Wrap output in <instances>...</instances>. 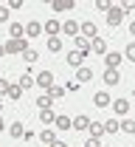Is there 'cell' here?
Listing matches in <instances>:
<instances>
[{"instance_id": "28", "label": "cell", "mask_w": 135, "mask_h": 147, "mask_svg": "<svg viewBox=\"0 0 135 147\" xmlns=\"http://www.w3.org/2000/svg\"><path fill=\"white\" fill-rule=\"evenodd\" d=\"M23 133H25V127H23V125H11V127H9V136H11V139H23Z\"/></svg>"}, {"instance_id": "24", "label": "cell", "mask_w": 135, "mask_h": 147, "mask_svg": "<svg viewBox=\"0 0 135 147\" xmlns=\"http://www.w3.org/2000/svg\"><path fill=\"white\" fill-rule=\"evenodd\" d=\"M17 85H20V88H23V91H28V88L34 85V76H31V74H23V76H20V79H17Z\"/></svg>"}, {"instance_id": "4", "label": "cell", "mask_w": 135, "mask_h": 147, "mask_svg": "<svg viewBox=\"0 0 135 147\" xmlns=\"http://www.w3.org/2000/svg\"><path fill=\"white\" fill-rule=\"evenodd\" d=\"M79 34H82V37H87V40H93V37L98 34L96 23H90V20H87V23H79Z\"/></svg>"}, {"instance_id": "12", "label": "cell", "mask_w": 135, "mask_h": 147, "mask_svg": "<svg viewBox=\"0 0 135 147\" xmlns=\"http://www.w3.org/2000/svg\"><path fill=\"white\" fill-rule=\"evenodd\" d=\"M82 62H84V54H79L76 48H73V51L68 54V65H70V68H82Z\"/></svg>"}, {"instance_id": "22", "label": "cell", "mask_w": 135, "mask_h": 147, "mask_svg": "<svg viewBox=\"0 0 135 147\" xmlns=\"http://www.w3.org/2000/svg\"><path fill=\"white\" fill-rule=\"evenodd\" d=\"M6 96H9V99H11V102H17L20 96H23V88H20L17 82H14V85H9V93H6Z\"/></svg>"}, {"instance_id": "42", "label": "cell", "mask_w": 135, "mask_h": 147, "mask_svg": "<svg viewBox=\"0 0 135 147\" xmlns=\"http://www.w3.org/2000/svg\"><path fill=\"white\" fill-rule=\"evenodd\" d=\"M3 127H6V125H3V116H0V130H3Z\"/></svg>"}, {"instance_id": "30", "label": "cell", "mask_w": 135, "mask_h": 147, "mask_svg": "<svg viewBox=\"0 0 135 147\" xmlns=\"http://www.w3.org/2000/svg\"><path fill=\"white\" fill-rule=\"evenodd\" d=\"M121 11H124V14H132L135 11V0H124V3H121Z\"/></svg>"}, {"instance_id": "36", "label": "cell", "mask_w": 135, "mask_h": 147, "mask_svg": "<svg viewBox=\"0 0 135 147\" xmlns=\"http://www.w3.org/2000/svg\"><path fill=\"white\" fill-rule=\"evenodd\" d=\"M84 147H101V142H98V139H93V136H90V139L84 142Z\"/></svg>"}, {"instance_id": "9", "label": "cell", "mask_w": 135, "mask_h": 147, "mask_svg": "<svg viewBox=\"0 0 135 147\" xmlns=\"http://www.w3.org/2000/svg\"><path fill=\"white\" fill-rule=\"evenodd\" d=\"M121 59H124L121 54H116V51H107V54H104V65H107V68H118V65H121Z\"/></svg>"}, {"instance_id": "35", "label": "cell", "mask_w": 135, "mask_h": 147, "mask_svg": "<svg viewBox=\"0 0 135 147\" xmlns=\"http://www.w3.org/2000/svg\"><path fill=\"white\" fill-rule=\"evenodd\" d=\"M9 20V6H0V23H6Z\"/></svg>"}, {"instance_id": "38", "label": "cell", "mask_w": 135, "mask_h": 147, "mask_svg": "<svg viewBox=\"0 0 135 147\" xmlns=\"http://www.w3.org/2000/svg\"><path fill=\"white\" fill-rule=\"evenodd\" d=\"M9 93V79H0V96Z\"/></svg>"}, {"instance_id": "43", "label": "cell", "mask_w": 135, "mask_h": 147, "mask_svg": "<svg viewBox=\"0 0 135 147\" xmlns=\"http://www.w3.org/2000/svg\"><path fill=\"white\" fill-rule=\"evenodd\" d=\"M0 110H3V96H0Z\"/></svg>"}, {"instance_id": "34", "label": "cell", "mask_w": 135, "mask_h": 147, "mask_svg": "<svg viewBox=\"0 0 135 147\" xmlns=\"http://www.w3.org/2000/svg\"><path fill=\"white\" fill-rule=\"evenodd\" d=\"M110 6H113V3H107V0H96V9H98V11H104V14H107Z\"/></svg>"}, {"instance_id": "5", "label": "cell", "mask_w": 135, "mask_h": 147, "mask_svg": "<svg viewBox=\"0 0 135 147\" xmlns=\"http://www.w3.org/2000/svg\"><path fill=\"white\" fill-rule=\"evenodd\" d=\"M39 142H42L45 147L54 144V142H57V130H54V127H42V130H39Z\"/></svg>"}, {"instance_id": "7", "label": "cell", "mask_w": 135, "mask_h": 147, "mask_svg": "<svg viewBox=\"0 0 135 147\" xmlns=\"http://www.w3.org/2000/svg\"><path fill=\"white\" fill-rule=\"evenodd\" d=\"M118 82H121L118 68H107V71H104V85H110V88H113V85H118Z\"/></svg>"}, {"instance_id": "40", "label": "cell", "mask_w": 135, "mask_h": 147, "mask_svg": "<svg viewBox=\"0 0 135 147\" xmlns=\"http://www.w3.org/2000/svg\"><path fill=\"white\" fill-rule=\"evenodd\" d=\"M130 34H135V20H132V23H130Z\"/></svg>"}, {"instance_id": "2", "label": "cell", "mask_w": 135, "mask_h": 147, "mask_svg": "<svg viewBox=\"0 0 135 147\" xmlns=\"http://www.w3.org/2000/svg\"><path fill=\"white\" fill-rule=\"evenodd\" d=\"M3 48H6V54H25L28 51V42L25 40H9Z\"/></svg>"}, {"instance_id": "33", "label": "cell", "mask_w": 135, "mask_h": 147, "mask_svg": "<svg viewBox=\"0 0 135 147\" xmlns=\"http://www.w3.org/2000/svg\"><path fill=\"white\" fill-rule=\"evenodd\" d=\"M76 91H79V82H76V79H70V82L65 85V93H76Z\"/></svg>"}, {"instance_id": "19", "label": "cell", "mask_w": 135, "mask_h": 147, "mask_svg": "<svg viewBox=\"0 0 135 147\" xmlns=\"http://www.w3.org/2000/svg\"><path fill=\"white\" fill-rule=\"evenodd\" d=\"M90 136H93V139H101V136H104V122H90Z\"/></svg>"}, {"instance_id": "8", "label": "cell", "mask_w": 135, "mask_h": 147, "mask_svg": "<svg viewBox=\"0 0 135 147\" xmlns=\"http://www.w3.org/2000/svg\"><path fill=\"white\" fill-rule=\"evenodd\" d=\"M110 105H113V113H118V116H127L130 113V102L127 99H113Z\"/></svg>"}, {"instance_id": "25", "label": "cell", "mask_w": 135, "mask_h": 147, "mask_svg": "<svg viewBox=\"0 0 135 147\" xmlns=\"http://www.w3.org/2000/svg\"><path fill=\"white\" fill-rule=\"evenodd\" d=\"M48 51H54V54L62 51V40L59 37H48Z\"/></svg>"}, {"instance_id": "37", "label": "cell", "mask_w": 135, "mask_h": 147, "mask_svg": "<svg viewBox=\"0 0 135 147\" xmlns=\"http://www.w3.org/2000/svg\"><path fill=\"white\" fill-rule=\"evenodd\" d=\"M11 9H23V0H9V11Z\"/></svg>"}, {"instance_id": "21", "label": "cell", "mask_w": 135, "mask_h": 147, "mask_svg": "<svg viewBox=\"0 0 135 147\" xmlns=\"http://www.w3.org/2000/svg\"><path fill=\"white\" fill-rule=\"evenodd\" d=\"M45 93H48V96L57 102V99H62V96H65V88H62V85H51V88H48Z\"/></svg>"}, {"instance_id": "13", "label": "cell", "mask_w": 135, "mask_h": 147, "mask_svg": "<svg viewBox=\"0 0 135 147\" xmlns=\"http://www.w3.org/2000/svg\"><path fill=\"white\" fill-rule=\"evenodd\" d=\"M54 119H57V113H54L51 108L39 110V125H45V127H48V125H54Z\"/></svg>"}, {"instance_id": "15", "label": "cell", "mask_w": 135, "mask_h": 147, "mask_svg": "<svg viewBox=\"0 0 135 147\" xmlns=\"http://www.w3.org/2000/svg\"><path fill=\"white\" fill-rule=\"evenodd\" d=\"M62 31L70 34V37H79V23L76 20H65V23H62Z\"/></svg>"}, {"instance_id": "20", "label": "cell", "mask_w": 135, "mask_h": 147, "mask_svg": "<svg viewBox=\"0 0 135 147\" xmlns=\"http://www.w3.org/2000/svg\"><path fill=\"white\" fill-rule=\"evenodd\" d=\"M42 34V26H39L37 20H34V23H28V26H25V37H39Z\"/></svg>"}, {"instance_id": "17", "label": "cell", "mask_w": 135, "mask_h": 147, "mask_svg": "<svg viewBox=\"0 0 135 147\" xmlns=\"http://www.w3.org/2000/svg\"><path fill=\"white\" fill-rule=\"evenodd\" d=\"M51 6H54V11H70L76 3H73V0H54Z\"/></svg>"}, {"instance_id": "39", "label": "cell", "mask_w": 135, "mask_h": 147, "mask_svg": "<svg viewBox=\"0 0 135 147\" xmlns=\"http://www.w3.org/2000/svg\"><path fill=\"white\" fill-rule=\"evenodd\" d=\"M48 147H68V144H65V142H59V139H57L54 144H48Z\"/></svg>"}, {"instance_id": "23", "label": "cell", "mask_w": 135, "mask_h": 147, "mask_svg": "<svg viewBox=\"0 0 135 147\" xmlns=\"http://www.w3.org/2000/svg\"><path fill=\"white\" fill-rule=\"evenodd\" d=\"M90 127V119H87V116H76V119H73V130H87Z\"/></svg>"}, {"instance_id": "26", "label": "cell", "mask_w": 135, "mask_h": 147, "mask_svg": "<svg viewBox=\"0 0 135 147\" xmlns=\"http://www.w3.org/2000/svg\"><path fill=\"white\" fill-rule=\"evenodd\" d=\"M118 130H121V125H118L116 119H107V122H104V133L113 136V133H118Z\"/></svg>"}, {"instance_id": "31", "label": "cell", "mask_w": 135, "mask_h": 147, "mask_svg": "<svg viewBox=\"0 0 135 147\" xmlns=\"http://www.w3.org/2000/svg\"><path fill=\"white\" fill-rule=\"evenodd\" d=\"M124 59L135 62V42H130V45H127V51H124Z\"/></svg>"}, {"instance_id": "1", "label": "cell", "mask_w": 135, "mask_h": 147, "mask_svg": "<svg viewBox=\"0 0 135 147\" xmlns=\"http://www.w3.org/2000/svg\"><path fill=\"white\" fill-rule=\"evenodd\" d=\"M104 17H107V26H110V28H116V26L124 23V11H121V6H110Z\"/></svg>"}, {"instance_id": "32", "label": "cell", "mask_w": 135, "mask_h": 147, "mask_svg": "<svg viewBox=\"0 0 135 147\" xmlns=\"http://www.w3.org/2000/svg\"><path fill=\"white\" fill-rule=\"evenodd\" d=\"M37 51H31V48H28V51H25V54H23V59H25V62H37Z\"/></svg>"}, {"instance_id": "10", "label": "cell", "mask_w": 135, "mask_h": 147, "mask_svg": "<svg viewBox=\"0 0 135 147\" xmlns=\"http://www.w3.org/2000/svg\"><path fill=\"white\" fill-rule=\"evenodd\" d=\"M93 79V68H87V65H82V68H76V82L82 85V82H90Z\"/></svg>"}, {"instance_id": "27", "label": "cell", "mask_w": 135, "mask_h": 147, "mask_svg": "<svg viewBox=\"0 0 135 147\" xmlns=\"http://www.w3.org/2000/svg\"><path fill=\"white\" fill-rule=\"evenodd\" d=\"M118 125H121V130H124V133L135 136V119H124V122H118Z\"/></svg>"}, {"instance_id": "11", "label": "cell", "mask_w": 135, "mask_h": 147, "mask_svg": "<svg viewBox=\"0 0 135 147\" xmlns=\"http://www.w3.org/2000/svg\"><path fill=\"white\" fill-rule=\"evenodd\" d=\"M42 31H45V34H51V37H57L59 31H62V23H57V20H45Z\"/></svg>"}, {"instance_id": "6", "label": "cell", "mask_w": 135, "mask_h": 147, "mask_svg": "<svg viewBox=\"0 0 135 147\" xmlns=\"http://www.w3.org/2000/svg\"><path fill=\"white\" fill-rule=\"evenodd\" d=\"M90 51H93V54H107V40H101V37H93V40H90Z\"/></svg>"}, {"instance_id": "41", "label": "cell", "mask_w": 135, "mask_h": 147, "mask_svg": "<svg viewBox=\"0 0 135 147\" xmlns=\"http://www.w3.org/2000/svg\"><path fill=\"white\" fill-rule=\"evenodd\" d=\"M3 54H6V48H3V45H0V57H3Z\"/></svg>"}, {"instance_id": "29", "label": "cell", "mask_w": 135, "mask_h": 147, "mask_svg": "<svg viewBox=\"0 0 135 147\" xmlns=\"http://www.w3.org/2000/svg\"><path fill=\"white\" fill-rule=\"evenodd\" d=\"M37 105H39V110H45V108H51V105H54V99H51L48 93H42V96L37 99Z\"/></svg>"}, {"instance_id": "14", "label": "cell", "mask_w": 135, "mask_h": 147, "mask_svg": "<svg viewBox=\"0 0 135 147\" xmlns=\"http://www.w3.org/2000/svg\"><path fill=\"white\" fill-rule=\"evenodd\" d=\"M76 51H79V54H84V57L90 54V40H87V37H82V34L76 37Z\"/></svg>"}, {"instance_id": "18", "label": "cell", "mask_w": 135, "mask_h": 147, "mask_svg": "<svg viewBox=\"0 0 135 147\" xmlns=\"http://www.w3.org/2000/svg\"><path fill=\"white\" fill-rule=\"evenodd\" d=\"M54 127H57V130H68V127H73V119H68V116H57V119H54Z\"/></svg>"}, {"instance_id": "3", "label": "cell", "mask_w": 135, "mask_h": 147, "mask_svg": "<svg viewBox=\"0 0 135 147\" xmlns=\"http://www.w3.org/2000/svg\"><path fill=\"white\" fill-rule=\"evenodd\" d=\"M34 85H39L42 91H48V88L54 85V74H51V71H42V74H37V76H34Z\"/></svg>"}, {"instance_id": "16", "label": "cell", "mask_w": 135, "mask_h": 147, "mask_svg": "<svg viewBox=\"0 0 135 147\" xmlns=\"http://www.w3.org/2000/svg\"><path fill=\"white\" fill-rule=\"evenodd\" d=\"M93 102H96V108H107L113 99H110V93H107V91H98L96 96H93Z\"/></svg>"}]
</instances>
